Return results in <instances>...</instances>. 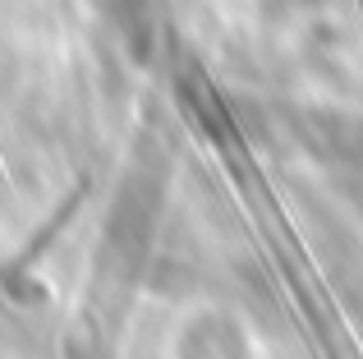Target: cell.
I'll return each mask as SVG.
<instances>
[{
  "mask_svg": "<svg viewBox=\"0 0 363 359\" xmlns=\"http://www.w3.org/2000/svg\"><path fill=\"white\" fill-rule=\"evenodd\" d=\"M166 184H170V162L147 138V143H138V153H133L129 171H124L120 189H116V203H111L106 235H101V253H97L101 277L129 286L143 272L152 235H157V221H161V207H166Z\"/></svg>",
  "mask_w": 363,
  "mask_h": 359,
  "instance_id": "obj_1",
  "label": "cell"
},
{
  "mask_svg": "<svg viewBox=\"0 0 363 359\" xmlns=\"http://www.w3.org/2000/svg\"><path fill=\"white\" fill-rule=\"evenodd\" d=\"M294 138H299L318 162L363 171V116H340V111H299V116H294Z\"/></svg>",
  "mask_w": 363,
  "mask_h": 359,
  "instance_id": "obj_2",
  "label": "cell"
},
{
  "mask_svg": "<svg viewBox=\"0 0 363 359\" xmlns=\"http://www.w3.org/2000/svg\"><path fill=\"white\" fill-rule=\"evenodd\" d=\"M92 9H97L111 23V33L129 46V55H138V60L152 55V37H157L152 0H92Z\"/></svg>",
  "mask_w": 363,
  "mask_h": 359,
  "instance_id": "obj_3",
  "label": "cell"
},
{
  "mask_svg": "<svg viewBox=\"0 0 363 359\" xmlns=\"http://www.w3.org/2000/svg\"><path fill=\"white\" fill-rule=\"evenodd\" d=\"M184 97H189V111L198 116V125H203V134L221 138V143L235 134V125H230V116H225L221 97L212 92V83H203V79H189V83H184Z\"/></svg>",
  "mask_w": 363,
  "mask_h": 359,
  "instance_id": "obj_4",
  "label": "cell"
},
{
  "mask_svg": "<svg viewBox=\"0 0 363 359\" xmlns=\"http://www.w3.org/2000/svg\"><path fill=\"white\" fill-rule=\"evenodd\" d=\"M184 350H244V332L225 314L203 318L184 332Z\"/></svg>",
  "mask_w": 363,
  "mask_h": 359,
  "instance_id": "obj_5",
  "label": "cell"
}]
</instances>
